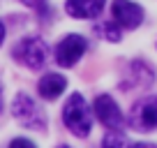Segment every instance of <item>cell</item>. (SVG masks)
<instances>
[{"instance_id": "obj_11", "label": "cell", "mask_w": 157, "mask_h": 148, "mask_svg": "<svg viewBox=\"0 0 157 148\" xmlns=\"http://www.w3.org/2000/svg\"><path fill=\"white\" fill-rule=\"evenodd\" d=\"M104 35H106L109 40L111 42H118L120 40V28H118V25H113V23H104Z\"/></svg>"}, {"instance_id": "obj_7", "label": "cell", "mask_w": 157, "mask_h": 148, "mask_svg": "<svg viewBox=\"0 0 157 148\" xmlns=\"http://www.w3.org/2000/svg\"><path fill=\"white\" fill-rule=\"evenodd\" d=\"M111 14H113V21L123 28H139L143 21L141 5H136L132 0H113Z\"/></svg>"}, {"instance_id": "obj_4", "label": "cell", "mask_w": 157, "mask_h": 148, "mask_svg": "<svg viewBox=\"0 0 157 148\" xmlns=\"http://www.w3.org/2000/svg\"><path fill=\"white\" fill-rule=\"evenodd\" d=\"M129 123H132L134 130H141V132L157 127V95L141 97L134 104L132 114H129Z\"/></svg>"}, {"instance_id": "obj_2", "label": "cell", "mask_w": 157, "mask_h": 148, "mask_svg": "<svg viewBox=\"0 0 157 148\" xmlns=\"http://www.w3.org/2000/svg\"><path fill=\"white\" fill-rule=\"evenodd\" d=\"M12 114L16 116V120H21V125L30 130H44L46 120H44V111L37 107L33 97H28L25 93H19L14 97V104H12Z\"/></svg>"}, {"instance_id": "obj_14", "label": "cell", "mask_w": 157, "mask_h": 148, "mask_svg": "<svg viewBox=\"0 0 157 148\" xmlns=\"http://www.w3.org/2000/svg\"><path fill=\"white\" fill-rule=\"evenodd\" d=\"M2 40H5V25H2V21H0V44H2Z\"/></svg>"}, {"instance_id": "obj_3", "label": "cell", "mask_w": 157, "mask_h": 148, "mask_svg": "<svg viewBox=\"0 0 157 148\" xmlns=\"http://www.w3.org/2000/svg\"><path fill=\"white\" fill-rule=\"evenodd\" d=\"M14 58L30 69H39L46 63V44L39 37H25L14 46Z\"/></svg>"}, {"instance_id": "obj_12", "label": "cell", "mask_w": 157, "mask_h": 148, "mask_svg": "<svg viewBox=\"0 0 157 148\" xmlns=\"http://www.w3.org/2000/svg\"><path fill=\"white\" fill-rule=\"evenodd\" d=\"M10 148H37L33 141H28V139H14V141L10 143Z\"/></svg>"}, {"instance_id": "obj_9", "label": "cell", "mask_w": 157, "mask_h": 148, "mask_svg": "<svg viewBox=\"0 0 157 148\" xmlns=\"http://www.w3.org/2000/svg\"><path fill=\"white\" fill-rule=\"evenodd\" d=\"M39 95L42 97H46V99H56L60 93H63L65 88H67V79L65 76H60V74H46L44 79L39 81Z\"/></svg>"}, {"instance_id": "obj_13", "label": "cell", "mask_w": 157, "mask_h": 148, "mask_svg": "<svg viewBox=\"0 0 157 148\" xmlns=\"http://www.w3.org/2000/svg\"><path fill=\"white\" fill-rule=\"evenodd\" d=\"M132 148H157L155 143H132Z\"/></svg>"}, {"instance_id": "obj_15", "label": "cell", "mask_w": 157, "mask_h": 148, "mask_svg": "<svg viewBox=\"0 0 157 148\" xmlns=\"http://www.w3.org/2000/svg\"><path fill=\"white\" fill-rule=\"evenodd\" d=\"M0 109H2V88H0Z\"/></svg>"}, {"instance_id": "obj_5", "label": "cell", "mask_w": 157, "mask_h": 148, "mask_svg": "<svg viewBox=\"0 0 157 148\" xmlns=\"http://www.w3.org/2000/svg\"><path fill=\"white\" fill-rule=\"evenodd\" d=\"M93 109H95L97 120L104 125V127H109L111 132H113V130L118 132V130L123 127L125 118H123V114H120V109H118V104L113 102L111 95H99V97L95 99Z\"/></svg>"}, {"instance_id": "obj_16", "label": "cell", "mask_w": 157, "mask_h": 148, "mask_svg": "<svg viewBox=\"0 0 157 148\" xmlns=\"http://www.w3.org/2000/svg\"><path fill=\"white\" fill-rule=\"evenodd\" d=\"M58 148H69V146H58Z\"/></svg>"}, {"instance_id": "obj_1", "label": "cell", "mask_w": 157, "mask_h": 148, "mask_svg": "<svg viewBox=\"0 0 157 148\" xmlns=\"http://www.w3.org/2000/svg\"><path fill=\"white\" fill-rule=\"evenodd\" d=\"M63 120L67 125V130L74 132L76 137H88L90 127H93V116H90V109L86 104V99L78 93L69 95V99L65 102Z\"/></svg>"}, {"instance_id": "obj_6", "label": "cell", "mask_w": 157, "mask_h": 148, "mask_svg": "<svg viewBox=\"0 0 157 148\" xmlns=\"http://www.w3.org/2000/svg\"><path fill=\"white\" fill-rule=\"evenodd\" d=\"M86 46H88V42H86L81 35H67V37L56 46V63L63 65V67H72V65L86 53Z\"/></svg>"}, {"instance_id": "obj_8", "label": "cell", "mask_w": 157, "mask_h": 148, "mask_svg": "<svg viewBox=\"0 0 157 148\" xmlns=\"http://www.w3.org/2000/svg\"><path fill=\"white\" fill-rule=\"evenodd\" d=\"M104 7V0H67L65 12L74 19H95Z\"/></svg>"}, {"instance_id": "obj_10", "label": "cell", "mask_w": 157, "mask_h": 148, "mask_svg": "<svg viewBox=\"0 0 157 148\" xmlns=\"http://www.w3.org/2000/svg\"><path fill=\"white\" fill-rule=\"evenodd\" d=\"M102 148H132V143H129V139L125 137V134L111 132V134H106V137H104Z\"/></svg>"}]
</instances>
